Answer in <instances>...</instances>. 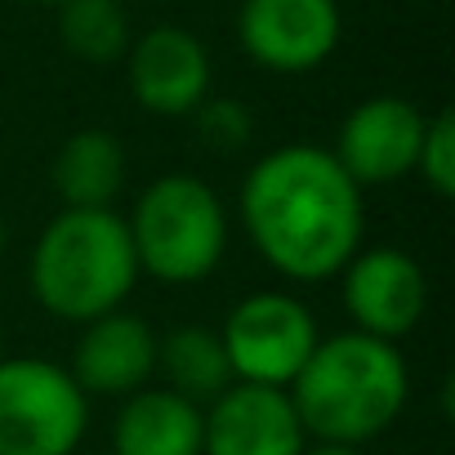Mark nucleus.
<instances>
[{"mask_svg":"<svg viewBox=\"0 0 455 455\" xmlns=\"http://www.w3.org/2000/svg\"><path fill=\"white\" fill-rule=\"evenodd\" d=\"M121 63L134 103L152 116H192L210 99V50L179 23H156L134 36Z\"/></svg>","mask_w":455,"mask_h":455,"instance_id":"9d476101","label":"nucleus"},{"mask_svg":"<svg viewBox=\"0 0 455 455\" xmlns=\"http://www.w3.org/2000/svg\"><path fill=\"white\" fill-rule=\"evenodd\" d=\"M112 455H201V406L148 384L112 415Z\"/></svg>","mask_w":455,"mask_h":455,"instance_id":"4468645a","label":"nucleus"},{"mask_svg":"<svg viewBox=\"0 0 455 455\" xmlns=\"http://www.w3.org/2000/svg\"><path fill=\"white\" fill-rule=\"evenodd\" d=\"M59 41L72 59L90 68H112L125 59L134 28L121 0H63L59 5Z\"/></svg>","mask_w":455,"mask_h":455,"instance_id":"dca6fc26","label":"nucleus"},{"mask_svg":"<svg viewBox=\"0 0 455 455\" xmlns=\"http://www.w3.org/2000/svg\"><path fill=\"white\" fill-rule=\"evenodd\" d=\"M339 304L353 331L397 344L428 313L424 264L402 246H362L339 273Z\"/></svg>","mask_w":455,"mask_h":455,"instance_id":"6e6552de","label":"nucleus"},{"mask_svg":"<svg viewBox=\"0 0 455 455\" xmlns=\"http://www.w3.org/2000/svg\"><path fill=\"white\" fill-rule=\"evenodd\" d=\"M90 397L63 362L0 357V455H76Z\"/></svg>","mask_w":455,"mask_h":455,"instance_id":"39448f33","label":"nucleus"},{"mask_svg":"<svg viewBox=\"0 0 455 455\" xmlns=\"http://www.w3.org/2000/svg\"><path fill=\"white\" fill-rule=\"evenodd\" d=\"M28 286L41 313L68 326H85L103 313L125 308L139 286V259L125 214L59 205V214L32 242Z\"/></svg>","mask_w":455,"mask_h":455,"instance_id":"7ed1b4c3","label":"nucleus"},{"mask_svg":"<svg viewBox=\"0 0 455 455\" xmlns=\"http://www.w3.org/2000/svg\"><path fill=\"white\" fill-rule=\"evenodd\" d=\"M68 371L90 402L130 397L156 379V331L130 308L103 313L81 326Z\"/></svg>","mask_w":455,"mask_h":455,"instance_id":"f8f14e48","label":"nucleus"},{"mask_svg":"<svg viewBox=\"0 0 455 455\" xmlns=\"http://www.w3.org/2000/svg\"><path fill=\"white\" fill-rule=\"evenodd\" d=\"M308 433L286 388L228 384L201 406V455H304Z\"/></svg>","mask_w":455,"mask_h":455,"instance_id":"9b49d317","label":"nucleus"},{"mask_svg":"<svg viewBox=\"0 0 455 455\" xmlns=\"http://www.w3.org/2000/svg\"><path fill=\"white\" fill-rule=\"evenodd\" d=\"M304 455H366L362 446H344V442H308Z\"/></svg>","mask_w":455,"mask_h":455,"instance_id":"6ab92c4d","label":"nucleus"},{"mask_svg":"<svg viewBox=\"0 0 455 455\" xmlns=\"http://www.w3.org/2000/svg\"><path fill=\"white\" fill-rule=\"evenodd\" d=\"M0 357H5V335H0Z\"/></svg>","mask_w":455,"mask_h":455,"instance_id":"4be33fe9","label":"nucleus"},{"mask_svg":"<svg viewBox=\"0 0 455 455\" xmlns=\"http://www.w3.org/2000/svg\"><path fill=\"white\" fill-rule=\"evenodd\" d=\"M344 41L339 0H242L237 45L273 76H308Z\"/></svg>","mask_w":455,"mask_h":455,"instance_id":"0eeeda50","label":"nucleus"},{"mask_svg":"<svg viewBox=\"0 0 455 455\" xmlns=\"http://www.w3.org/2000/svg\"><path fill=\"white\" fill-rule=\"evenodd\" d=\"M125 183H130V152L103 125L68 134L50 161V188L63 201V210H116Z\"/></svg>","mask_w":455,"mask_h":455,"instance_id":"ddd939ff","label":"nucleus"},{"mask_svg":"<svg viewBox=\"0 0 455 455\" xmlns=\"http://www.w3.org/2000/svg\"><path fill=\"white\" fill-rule=\"evenodd\" d=\"M286 393L308 442L366 446L402 419L411 402V366L397 344L348 326L317 339Z\"/></svg>","mask_w":455,"mask_h":455,"instance_id":"f03ea898","label":"nucleus"},{"mask_svg":"<svg viewBox=\"0 0 455 455\" xmlns=\"http://www.w3.org/2000/svg\"><path fill=\"white\" fill-rule=\"evenodd\" d=\"M139 277L161 286H201L228 255L233 219L223 196L188 170L156 174L125 214Z\"/></svg>","mask_w":455,"mask_h":455,"instance_id":"20e7f679","label":"nucleus"},{"mask_svg":"<svg viewBox=\"0 0 455 455\" xmlns=\"http://www.w3.org/2000/svg\"><path fill=\"white\" fill-rule=\"evenodd\" d=\"M255 255L295 286H322L366 242V201L331 148L282 143L264 152L237 192Z\"/></svg>","mask_w":455,"mask_h":455,"instance_id":"f257e3e1","label":"nucleus"},{"mask_svg":"<svg viewBox=\"0 0 455 455\" xmlns=\"http://www.w3.org/2000/svg\"><path fill=\"white\" fill-rule=\"evenodd\" d=\"M10 251V223H5V210H0V259Z\"/></svg>","mask_w":455,"mask_h":455,"instance_id":"aec40b11","label":"nucleus"},{"mask_svg":"<svg viewBox=\"0 0 455 455\" xmlns=\"http://www.w3.org/2000/svg\"><path fill=\"white\" fill-rule=\"evenodd\" d=\"M188 121H192V130H196V143L210 148V152H219V156L242 152V148L251 143V134H255V116H251V108L237 103V99H214V94H210Z\"/></svg>","mask_w":455,"mask_h":455,"instance_id":"f3484780","label":"nucleus"},{"mask_svg":"<svg viewBox=\"0 0 455 455\" xmlns=\"http://www.w3.org/2000/svg\"><path fill=\"white\" fill-rule=\"evenodd\" d=\"M424 112L402 94H371L362 99L335 130L331 156L344 165V174L366 188H393L415 174L419 139H424Z\"/></svg>","mask_w":455,"mask_h":455,"instance_id":"1a4fd4ad","label":"nucleus"},{"mask_svg":"<svg viewBox=\"0 0 455 455\" xmlns=\"http://www.w3.org/2000/svg\"><path fill=\"white\" fill-rule=\"evenodd\" d=\"M228 366L237 384L291 388L304 362L313 357L322 326L313 308L291 291H255L228 308L219 326Z\"/></svg>","mask_w":455,"mask_h":455,"instance_id":"423d86ee","label":"nucleus"},{"mask_svg":"<svg viewBox=\"0 0 455 455\" xmlns=\"http://www.w3.org/2000/svg\"><path fill=\"white\" fill-rule=\"evenodd\" d=\"M156 379L196 406L214 402L228 384H237L214 326H174L156 335Z\"/></svg>","mask_w":455,"mask_h":455,"instance_id":"2eb2a0df","label":"nucleus"},{"mask_svg":"<svg viewBox=\"0 0 455 455\" xmlns=\"http://www.w3.org/2000/svg\"><path fill=\"white\" fill-rule=\"evenodd\" d=\"M415 174H419V183H424L437 201H451V196H455V116H451L446 108L424 121Z\"/></svg>","mask_w":455,"mask_h":455,"instance_id":"a211bd4d","label":"nucleus"},{"mask_svg":"<svg viewBox=\"0 0 455 455\" xmlns=\"http://www.w3.org/2000/svg\"><path fill=\"white\" fill-rule=\"evenodd\" d=\"M32 5H50V10H59V5H63V0H32Z\"/></svg>","mask_w":455,"mask_h":455,"instance_id":"412c9836","label":"nucleus"}]
</instances>
